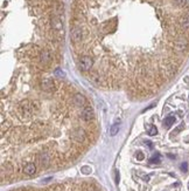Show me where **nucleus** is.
<instances>
[{
  "mask_svg": "<svg viewBox=\"0 0 189 191\" xmlns=\"http://www.w3.org/2000/svg\"><path fill=\"white\" fill-rule=\"evenodd\" d=\"M157 134H158L157 127H155V125H151V127L148 128V135H149V136H154V135H157Z\"/></svg>",
  "mask_w": 189,
  "mask_h": 191,
  "instance_id": "2eb2a0df",
  "label": "nucleus"
},
{
  "mask_svg": "<svg viewBox=\"0 0 189 191\" xmlns=\"http://www.w3.org/2000/svg\"><path fill=\"white\" fill-rule=\"evenodd\" d=\"M118 123H115V124L111 127V129H110V135H111V136H115V135H117V134H118V131H119V124Z\"/></svg>",
  "mask_w": 189,
  "mask_h": 191,
  "instance_id": "4468645a",
  "label": "nucleus"
},
{
  "mask_svg": "<svg viewBox=\"0 0 189 191\" xmlns=\"http://www.w3.org/2000/svg\"><path fill=\"white\" fill-rule=\"evenodd\" d=\"M186 48H187V40L180 39V40H177V41L175 42V49H176V50L183 52V50H186Z\"/></svg>",
  "mask_w": 189,
  "mask_h": 191,
  "instance_id": "0eeeda50",
  "label": "nucleus"
},
{
  "mask_svg": "<svg viewBox=\"0 0 189 191\" xmlns=\"http://www.w3.org/2000/svg\"><path fill=\"white\" fill-rule=\"evenodd\" d=\"M188 188H189V183H188Z\"/></svg>",
  "mask_w": 189,
  "mask_h": 191,
  "instance_id": "4be33fe9",
  "label": "nucleus"
},
{
  "mask_svg": "<svg viewBox=\"0 0 189 191\" xmlns=\"http://www.w3.org/2000/svg\"><path fill=\"white\" fill-rule=\"evenodd\" d=\"M180 169H181V171H183V172H187V171H188V164H187V162H183V163L181 164Z\"/></svg>",
  "mask_w": 189,
  "mask_h": 191,
  "instance_id": "f3484780",
  "label": "nucleus"
},
{
  "mask_svg": "<svg viewBox=\"0 0 189 191\" xmlns=\"http://www.w3.org/2000/svg\"><path fill=\"white\" fill-rule=\"evenodd\" d=\"M25 174L26 175H29V176H32V175H34L35 174V171H36V167L33 164V163H29V164H27L24 169Z\"/></svg>",
  "mask_w": 189,
  "mask_h": 191,
  "instance_id": "9d476101",
  "label": "nucleus"
},
{
  "mask_svg": "<svg viewBox=\"0 0 189 191\" xmlns=\"http://www.w3.org/2000/svg\"><path fill=\"white\" fill-rule=\"evenodd\" d=\"M74 102L76 103V106L82 107V106L85 104V97L82 94H76V95L74 96Z\"/></svg>",
  "mask_w": 189,
  "mask_h": 191,
  "instance_id": "6e6552de",
  "label": "nucleus"
},
{
  "mask_svg": "<svg viewBox=\"0 0 189 191\" xmlns=\"http://www.w3.org/2000/svg\"><path fill=\"white\" fill-rule=\"evenodd\" d=\"M174 122H175V116L170 115V116H168V117H166L165 119V121H164V125L167 127V128H169V127H172V125L174 124Z\"/></svg>",
  "mask_w": 189,
  "mask_h": 191,
  "instance_id": "f8f14e48",
  "label": "nucleus"
},
{
  "mask_svg": "<svg viewBox=\"0 0 189 191\" xmlns=\"http://www.w3.org/2000/svg\"><path fill=\"white\" fill-rule=\"evenodd\" d=\"M136 157H137V160L142 161V160H144V154H142L141 151H138V152H137V155H136Z\"/></svg>",
  "mask_w": 189,
  "mask_h": 191,
  "instance_id": "a211bd4d",
  "label": "nucleus"
},
{
  "mask_svg": "<svg viewBox=\"0 0 189 191\" xmlns=\"http://www.w3.org/2000/svg\"><path fill=\"white\" fill-rule=\"evenodd\" d=\"M174 1H175L177 5H183V4L186 2V0H174Z\"/></svg>",
  "mask_w": 189,
  "mask_h": 191,
  "instance_id": "6ab92c4d",
  "label": "nucleus"
},
{
  "mask_svg": "<svg viewBox=\"0 0 189 191\" xmlns=\"http://www.w3.org/2000/svg\"><path fill=\"white\" fill-rule=\"evenodd\" d=\"M72 136H74V139L76 141H83L85 139V131L83 129H81V128H77V129H75L72 131Z\"/></svg>",
  "mask_w": 189,
  "mask_h": 191,
  "instance_id": "423d86ee",
  "label": "nucleus"
},
{
  "mask_svg": "<svg viewBox=\"0 0 189 191\" xmlns=\"http://www.w3.org/2000/svg\"><path fill=\"white\" fill-rule=\"evenodd\" d=\"M144 179H145V181H148V179H149V176H145Z\"/></svg>",
  "mask_w": 189,
  "mask_h": 191,
  "instance_id": "412c9836",
  "label": "nucleus"
},
{
  "mask_svg": "<svg viewBox=\"0 0 189 191\" xmlns=\"http://www.w3.org/2000/svg\"><path fill=\"white\" fill-rule=\"evenodd\" d=\"M145 143L147 144V145H149V148H153V143L151 141H145Z\"/></svg>",
  "mask_w": 189,
  "mask_h": 191,
  "instance_id": "aec40b11",
  "label": "nucleus"
},
{
  "mask_svg": "<svg viewBox=\"0 0 189 191\" xmlns=\"http://www.w3.org/2000/svg\"><path fill=\"white\" fill-rule=\"evenodd\" d=\"M41 87H42V89H43L45 92H47V93H50V92L55 90V85H54L53 80H50V79L43 80L42 83H41Z\"/></svg>",
  "mask_w": 189,
  "mask_h": 191,
  "instance_id": "f03ea898",
  "label": "nucleus"
},
{
  "mask_svg": "<svg viewBox=\"0 0 189 191\" xmlns=\"http://www.w3.org/2000/svg\"><path fill=\"white\" fill-rule=\"evenodd\" d=\"M51 26H53V28H54L55 31H57V32L63 31V23H62V20H61L58 17H54V18L51 19Z\"/></svg>",
  "mask_w": 189,
  "mask_h": 191,
  "instance_id": "39448f33",
  "label": "nucleus"
},
{
  "mask_svg": "<svg viewBox=\"0 0 189 191\" xmlns=\"http://www.w3.org/2000/svg\"><path fill=\"white\" fill-rule=\"evenodd\" d=\"M40 60H41V62H43V63H48V62L51 60L50 53H49L48 50H43V52L40 54Z\"/></svg>",
  "mask_w": 189,
  "mask_h": 191,
  "instance_id": "1a4fd4ad",
  "label": "nucleus"
},
{
  "mask_svg": "<svg viewBox=\"0 0 189 191\" xmlns=\"http://www.w3.org/2000/svg\"><path fill=\"white\" fill-rule=\"evenodd\" d=\"M71 40L74 42H79L82 40V29L79 27H75L71 32Z\"/></svg>",
  "mask_w": 189,
  "mask_h": 191,
  "instance_id": "7ed1b4c3",
  "label": "nucleus"
},
{
  "mask_svg": "<svg viewBox=\"0 0 189 191\" xmlns=\"http://www.w3.org/2000/svg\"><path fill=\"white\" fill-rule=\"evenodd\" d=\"M82 117L84 121H90L94 119V110L91 107H85L82 112Z\"/></svg>",
  "mask_w": 189,
  "mask_h": 191,
  "instance_id": "20e7f679",
  "label": "nucleus"
},
{
  "mask_svg": "<svg viewBox=\"0 0 189 191\" xmlns=\"http://www.w3.org/2000/svg\"><path fill=\"white\" fill-rule=\"evenodd\" d=\"M94 65V60L90 56H82L79 60V69L81 71H89Z\"/></svg>",
  "mask_w": 189,
  "mask_h": 191,
  "instance_id": "f257e3e1",
  "label": "nucleus"
},
{
  "mask_svg": "<svg viewBox=\"0 0 189 191\" xmlns=\"http://www.w3.org/2000/svg\"><path fill=\"white\" fill-rule=\"evenodd\" d=\"M55 75H56V76H58V77H62V76H64L66 74H64V72H63L62 69H60V68H57V69L55 71Z\"/></svg>",
  "mask_w": 189,
  "mask_h": 191,
  "instance_id": "dca6fc26",
  "label": "nucleus"
},
{
  "mask_svg": "<svg viewBox=\"0 0 189 191\" xmlns=\"http://www.w3.org/2000/svg\"><path fill=\"white\" fill-rule=\"evenodd\" d=\"M180 24H181V26L182 27H189V12L188 13H186L182 18H181V21H180Z\"/></svg>",
  "mask_w": 189,
  "mask_h": 191,
  "instance_id": "ddd939ff",
  "label": "nucleus"
},
{
  "mask_svg": "<svg viewBox=\"0 0 189 191\" xmlns=\"http://www.w3.org/2000/svg\"><path fill=\"white\" fill-rule=\"evenodd\" d=\"M161 162V156L159 152H157L155 155H153L151 158H149V163L151 164H159Z\"/></svg>",
  "mask_w": 189,
  "mask_h": 191,
  "instance_id": "9b49d317",
  "label": "nucleus"
}]
</instances>
